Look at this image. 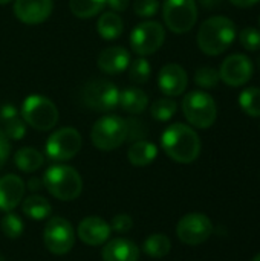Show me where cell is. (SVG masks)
Masks as SVG:
<instances>
[{
	"instance_id": "18",
	"label": "cell",
	"mask_w": 260,
	"mask_h": 261,
	"mask_svg": "<svg viewBox=\"0 0 260 261\" xmlns=\"http://www.w3.org/2000/svg\"><path fill=\"white\" fill-rule=\"evenodd\" d=\"M97 64H98L100 70H103L104 73L118 75L129 67L130 54L127 52V49H124L121 46L106 47L100 52Z\"/></svg>"
},
{
	"instance_id": "40",
	"label": "cell",
	"mask_w": 260,
	"mask_h": 261,
	"mask_svg": "<svg viewBox=\"0 0 260 261\" xmlns=\"http://www.w3.org/2000/svg\"><path fill=\"white\" fill-rule=\"evenodd\" d=\"M234 6H239V8H251L254 5H257L260 0H230Z\"/></svg>"
},
{
	"instance_id": "29",
	"label": "cell",
	"mask_w": 260,
	"mask_h": 261,
	"mask_svg": "<svg viewBox=\"0 0 260 261\" xmlns=\"http://www.w3.org/2000/svg\"><path fill=\"white\" fill-rule=\"evenodd\" d=\"M150 75H152V66L144 57L136 58L135 61L129 64V78L132 83L144 84L149 81Z\"/></svg>"
},
{
	"instance_id": "43",
	"label": "cell",
	"mask_w": 260,
	"mask_h": 261,
	"mask_svg": "<svg viewBox=\"0 0 260 261\" xmlns=\"http://www.w3.org/2000/svg\"><path fill=\"white\" fill-rule=\"evenodd\" d=\"M9 2H12V0H0V5H6V3H9Z\"/></svg>"
},
{
	"instance_id": "6",
	"label": "cell",
	"mask_w": 260,
	"mask_h": 261,
	"mask_svg": "<svg viewBox=\"0 0 260 261\" xmlns=\"http://www.w3.org/2000/svg\"><path fill=\"white\" fill-rule=\"evenodd\" d=\"M182 113L185 119L196 128H208L218 118V107L211 95L195 90L182 99Z\"/></svg>"
},
{
	"instance_id": "15",
	"label": "cell",
	"mask_w": 260,
	"mask_h": 261,
	"mask_svg": "<svg viewBox=\"0 0 260 261\" xmlns=\"http://www.w3.org/2000/svg\"><path fill=\"white\" fill-rule=\"evenodd\" d=\"M52 0H15L14 15L25 24H40L52 14Z\"/></svg>"
},
{
	"instance_id": "27",
	"label": "cell",
	"mask_w": 260,
	"mask_h": 261,
	"mask_svg": "<svg viewBox=\"0 0 260 261\" xmlns=\"http://www.w3.org/2000/svg\"><path fill=\"white\" fill-rule=\"evenodd\" d=\"M239 106L242 110L253 116L259 118L260 116V89L259 87H247L241 92L239 95Z\"/></svg>"
},
{
	"instance_id": "44",
	"label": "cell",
	"mask_w": 260,
	"mask_h": 261,
	"mask_svg": "<svg viewBox=\"0 0 260 261\" xmlns=\"http://www.w3.org/2000/svg\"><path fill=\"white\" fill-rule=\"evenodd\" d=\"M251 261H260V254L259 255H256V257H254V258H253Z\"/></svg>"
},
{
	"instance_id": "25",
	"label": "cell",
	"mask_w": 260,
	"mask_h": 261,
	"mask_svg": "<svg viewBox=\"0 0 260 261\" xmlns=\"http://www.w3.org/2000/svg\"><path fill=\"white\" fill-rule=\"evenodd\" d=\"M170 249H172V242L164 234H153L147 237L143 245V251L153 258H162L169 255Z\"/></svg>"
},
{
	"instance_id": "28",
	"label": "cell",
	"mask_w": 260,
	"mask_h": 261,
	"mask_svg": "<svg viewBox=\"0 0 260 261\" xmlns=\"http://www.w3.org/2000/svg\"><path fill=\"white\" fill-rule=\"evenodd\" d=\"M178 110V104L175 99H172L170 96L167 98H161V99H156L152 106H150V115L153 119L159 121V122H166V121H170L175 113Z\"/></svg>"
},
{
	"instance_id": "17",
	"label": "cell",
	"mask_w": 260,
	"mask_h": 261,
	"mask_svg": "<svg viewBox=\"0 0 260 261\" xmlns=\"http://www.w3.org/2000/svg\"><path fill=\"white\" fill-rule=\"evenodd\" d=\"M25 182L15 174H6L0 179V211L9 213L25 197Z\"/></svg>"
},
{
	"instance_id": "10",
	"label": "cell",
	"mask_w": 260,
	"mask_h": 261,
	"mask_svg": "<svg viewBox=\"0 0 260 261\" xmlns=\"http://www.w3.org/2000/svg\"><path fill=\"white\" fill-rule=\"evenodd\" d=\"M166 40V29L158 21H141L130 34V46L139 57H147L161 49Z\"/></svg>"
},
{
	"instance_id": "21",
	"label": "cell",
	"mask_w": 260,
	"mask_h": 261,
	"mask_svg": "<svg viewBox=\"0 0 260 261\" xmlns=\"http://www.w3.org/2000/svg\"><path fill=\"white\" fill-rule=\"evenodd\" d=\"M156 156H158L156 145L146 139L135 141L127 151L129 162L135 167H147L156 159Z\"/></svg>"
},
{
	"instance_id": "38",
	"label": "cell",
	"mask_w": 260,
	"mask_h": 261,
	"mask_svg": "<svg viewBox=\"0 0 260 261\" xmlns=\"http://www.w3.org/2000/svg\"><path fill=\"white\" fill-rule=\"evenodd\" d=\"M18 116V110L15 109V106L12 104H3L0 107V121H6V119H11V118H15Z\"/></svg>"
},
{
	"instance_id": "36",
	"label": "cell",
	"mask_w": 260,
	"mask_h": 261,
	"mask_svg": "<svg viewBox=\"0 0 260 261\" xmlns=\"http://www.w3.org/2000/svg\"><path fill=\"white\" fill-rule=\"evenodd\" d=\"M109 225H110V228L113 231H116L120 234H124V232H129L132 229L133 220H132V217L129 214H116Z\"/></svg>"
},
{
	"instance_id": "7",
	"label": "cell",
	"mask_w": 260,
	"mask_h": 261,
	"mask_svg": "<svg viewBox=\"0 0 260 261\" xmlns=\"http://www.w3.org/2000/svg\"><path fill=\"white\" fill-rule=\"evenodd\" d=\"M81 101L84 106L95 112H110L118 107L120 90L107 80H90L81 89Z\"/></svg>"
},
{
	"instance_id": "26",
	"label": "cell",
	"mask_w": 260,
	"mask_h": 261,
	"mask_svg": "<svg viewBox=\"0 0 260 261\" xmlns=\"http://www.w3.org/2000/svg\"><path fill=\"white\" fill-rule=\"evenodd\" d=\"M106 6V0H69L70 12L78 18H92Z\"/></svg>"
},
{
	"instance_id": "33",
	"label": "cell",
	"mask_w": 260,
	"mask_h": 261,
	"mask_svg": "<svg viewBox=\"0 0 260 261\" xmlns=\"http://www.w3.org/2000/svg\"><path fill=\"white\" fill-rule=\"evenodd\" d=\"M239 40H241V44L244 46V49H247L250 52L260 49V31L253 26L244 28L239 34Z\"/></svg>"
},
{
	"instance_id": "47",
	"label": "cell",
	"mask_w": 260,
	"mask_h": 261,
	"mask_svg": "<svg viewBox=\"0 0 260 261\" xmlns=\"http://www.w3.org/2000/svg\"><path fill=\"white\" fill-rule=\"evenodd\" d=\"M259 23H260V17H259Z\"/></svg>"
},
{
	"instance_id": "3",
	"label": "cell",
	"mask_w": 260,
	"mask_h": 261,
	"mask_svg": "<svg viewBox=\"0 0 260 261\" xmlns=\"http://www.w3.org/2000/svg\"><path fill=\"white\" fill-rule=\"evenodd\" d=\"M43 187L55 199L63 202H70L81 194L83 179L74 167L54 164L44 171Z\"/></svg>"
},
{
	"instance_id": "12",
	"label": "cell",
	"mask_w": 260,
	"mask_h": 261,
	"mask_svg": "<svg viewBox=\"0 0 260 261\" xmlns=\"http://www.w3.org/2000/svg\"><path fill=\"white\" fill-rule=\"evenodd\" d=\"M211 234H213V223L202 213H190L184 216L176 226L178 239L190 246H196L207 242Z\"/></svg>"
},
{
	"instance_id": "31",
	"label": "cell",
	"mask_w": 260,
	"mask_h": 261,
	"mask_svg": "<svg viewBox=\"0 0 260 261\" xmlns=\"http://www.w3.org/2000/svg\"><path fill=\"white\" fill-rule=\"evenodd\" d=\"M219 70L213 67H199L195 73V83L202 89H213L219 83Z\"/></svg>"
},
{
	"instance_id": "14",
	"label": "cell",
	"mask_w": 260,
	"mask_h": 261,
	"mask_svg": "<svg viewBox=\"0 0 260 261\" xmlns=\"http://www.w3.org/2000/svg\"><path fill=\"white\" fill-rule=\"evenodd\" d=\"M188 84L187 72L182 66L176 63H169L161 67L158 73V87L166 96H179L184 93Z\"/></svg>"
},
{
	"instance_id": "16",
	"label": "cell",
	"mask_w": 260,
	"mask_h": 261,
	"mask_svg": "<svg viewBox=\"0 0 260 261\" xmlns=\"http://www.w3.org/2000/svg\"><path fill=\"white\" fill-rule=\"evenodd\" d=\"M112 228L110 225L97 216H89L86 219H83L77 228V234L78 239L89 246H100L104 245L109 237H110Z\"/></svg>"
},
{
	"instance_id": "8",
	"label": "cell",
	"mask_w": 260,
	"mask_h": 261,
	"mask_svg": "<svg viewBox=\"0 0 260 261\" xmlns=\"http://www.w3.org/2000/svg\"><path fill=\"white\" fill-rule=\"evenodd\" d=\"M162 18L167 28L175 34H185L193 29L198 20V6L195 0H166L162 5Z\"/></svg>"
},
{
	"instance_id": "39",
	"label": "cell",
	"mask_w": 260,
	"mask_h": 261,
	"mask_svg": "<svg viewBox=\"0 0 260 261\" xmlns=\"http://www.w3.org/2000/svg\"><path fill=\"white\" fill-rule=\"evenodd\" d=\"M106 5L110 8V11H113V12H121V11L127 9L129 0H106Z\"/></svg>"
},
{
	"instance_id": "24",
	"label": "cell",
	"mask_w": 260,
	"mask_h": 261,
	"mask_svg": "<svg viewBox=\"0 0 260 261\" xmlns=\"http://www.w3.org/2000/svg\"><path fill=\"white\" fill-rule=\"evenodd\" d=\"M21 210L23 214H26L29 219L32 220H43L48 219L52 213V206L48 202L46 197L38 196V194H32L26 199L21 200Z\"/></svg>"
},
{
	"instance_id": "22",
	"label": "cell",
	"mask_w": 260,
	"mask_h": 261,
	"mask_svg": "<svg viewBox=\"0 0 260 261\" xmlns=\"http://www.w3.org/2000/svg\"><path fill=\"white\" fill-rule=\"evenodd\" d=\"M97 31L104 40H116L124 31L123 18L113 11L103 12L97 21Z\"/></svg>"
},
{
	"instance_id": "2",
	"label": "cell",
	"mask_w": 260,
	"mask_h": 261,
	"mask_svg": "<svg viewBox=\"0 0 260 261\" xmlns=\"http://www.w3.org/2000/svg\"><path fill=\"white\" fill-rule=\"evenodd\" d=\"M236 38V24L233 20L224 15H215L207 18L198 31V46L199 49L210 55L216 57L224 54Z\"/></svg>"
},
{
	"instance_id": "19",
	"label": "cell",
	"mask_w": 260,
	"mask_h": 261,
	"mask_svg": "<svg viewBox=\"0 0 260 261\" xmlns=\"http://www.w3.org/2000/svg\"><path fill=\"white\" fill-rule=\"evenodd\" d=\"M101 258L103 261H138L139 249L132 240L118 237L106 242Z\"/></svg>"
},
{
	"instance_id": "37",
	"label": "cell",
	"mask_w": 260,
	"mask_h": 261,
	"mask_svg": "<svg viewBox=\"0 0 260 261\" xmlns=\"http://www.w3.org/2000/svg\"><path fill=\"white\" fill-rule=\"evenodd\" d=\"M9 153H11V144H9V139L5 136V133L0 130V168L6 164L8 158H9Z\"/></svg>"
},
{
	"instance_id": "4",
	"label": "cell",
	"mask_w": 260,
	"mask_h": 261,
	"mask_svg": "<svg viewBox=\"0 0 260 261\" xmlns=\"http://www.w3.org/2000/svg\"><path fill=\"white\" fill-rule=\"evenodd\" d=\"M21 119L38 132H48L58 122L57 106L43 95H29L21 104Z\"/></svg>"
},
{
	"instance_id": "45",
	"label": "cell",
	"mask_w": 260,
	"mask_h": 261,
	"mask_svg": "<svg viewBox=\"0 0 260 261\" xmlns=\"http://www.w3.org/2000/svg\"><path fill=\"white\" fill-rule=\"evenodd\" d=\"M0 261H5V258H3V257H2V255H0Z\"/></svg>"
},
{
	"instance_id": "20",
	"label": "cell",
	"mask_w": 260,
	"mask_h": 261,
	"mask_svg": "<svg viewBox=\"0 0 260 261\" xmlns=\"http://www.w3.org/2000/svg\"><path fill=\"white\" fill-rule=\"evenodd\" d=\"M118 106H121V109L130 115H139L147 109L149 96L139 87H127L120 92Z\"/></svg>"
},
{
	"instance_id": "23",
	"label": "cell",
	"mask_w": 260,
	"mask_h": 261,
	"mask_svg": "<svg viewBox=\"0 0 260 261\" xmlns=\"http://www.w3.org/2000/svg\"><path fill=\"white\" fill-rule=\"evenodd\" d=\"M14 164L23 173H34L44 164V156L32 147H23L15 151Z\"/></svg>"
},
{
	"instance_id": "41",
	"label": "cell",
	"mask_w": 260,
	"mask_h": 261,
	"mask_svg": "<svg viewBox=\"0 0 260 261\" xmlns=\"http://www.w3.org/2000/svg\"><path fill=\"white\" fill-rule=\"evenodd\" d=\"M199 3L207 9H215L222 3V0H199Z\"/></svg>"
},
{
	"instance_id": "35",
	"label": "cell",
	"mask_w": 260,
	"mask_h": 261,
	"mask_svg": "<svg viewBox=\"0 0 260 261\" xmlns=\"http://www.w3.org/2000/svg\"><path fill=\"white\" fill-rule=\"evenodd\" d=\"M126 122H127V139L129 141H141L147 136V127H146L144 121L130 118Z\"/></svg>"
},
{
	"instance_id": "1",
	"label": "cell",
	"mask_w": 260,
	"mask_h": 261,
	"mask_svg": "<svg viewBox=\"0 0 260 261\" xmlns=\"http://www.w3.org/2000/svg\"><path fill=\"white\" fill-rule=\"evenodd\" d=\"M164 153L178 164H192L201 154V139L198 133L181 122L169 125L161 136Z\"/></svg>"
},
{
	"instance_id": "13",
	"label": "cell",
	"mask_w": 260,
	"mask_h": 261,
	"mask_svg": "<svg viewBox=\"0 0 260 261\" xmlns=\"http://www.w3.org/2000/svg\"><path fill=\"white\" fill-rule=\"evenodd\" d=\"M253 61L244 54H233L227 57L219 69V78L230 87H241L253 76Z\"/></svg>"
},
{
	"instance_id": "5",
	"label": "cell",
	"mask_w": 260,
	"mask_h": 261,
	"mask_svg": "<svg viewBox=\"0 0 260 261\" xmlns=\"http://www.w3.org/2000/svg\"><path fill=\"white\" fill-rule=\"evenodd\" d=\"M90 139L95 148L103 151H112L121 147L127 141V122L116 115H107L100 118L90 132Z\"/></svg>"
},
{
	"instance_id": "30",
	"label": "cell",
	"mask_w": 260,
	"mask_h": 261,
	"mask_svg": "<svg viewBox=\"0 0 260 261\" xmlns=\"http://www.w3.org/2000/svg\"><path fill=\"white\" fill-rule=\"evenodd\" d=\"M0 229L5 234V237H8L11 240H15L23 234V222L17 214H12L9 211L0 220Z\"/></svg>"
},
{
	"instance_id": "32",
	"label": "cell",
	"mask_w": 260,
	"mask_h": 261,
	"mask_svg": "<svg viewBox=\"0 0 260 261\" xmlns=\"http://www.w3.org/2000/svg\"><path fill=\"white\" fill-rule=\"evenodd\" d=\"M5 136L11 141H20L25 133H26V122L20 118V116H15V118H11V119H6L3 121V130Z\"/></svg>"
},
{
	"instance_id": "46",
	"label": "cell",
	"mask_w": 260,
	"mask_h": 261,
	"mask_svg": "<svg viewBox=\"0 0 260 261\" xmlns=\"http://www.w3.org/2000/svg\"><path fill=\"white\" fill-rule=\"evenodd\" d=\"M259 66H260V58H259Z\"/></svg>"
},
{
	"instance_id": "42",
	"label": "cell",
	"mask_w": 260,
	"mask_h": 261,
	"mask_svg": "<svg viewBox=\"0 0 260 261\" xmlns=\"http://www.w3.org/2000/svg\"><path fill=\"white\" fill-rule=\"evenodd\" d=\"M43 187V180L40 182L38 179H31L29 182H28V188H29V191H38L40 188Z\"/></svg>"
},
{
	"instance_id": "9",
	"label": "cell",
	"mask_w": 260,
	"mask_h": 261,
	"mask_svg": "<svg viewBox=\"0 0 260 261\" xmlns=\"http://www.w3.org/2000/svg\"><path fill=\"white\" fill-rule=\"evenodd\" d=\"M43 242L51 254L66 255L75 245L74 226L63 217H51L43 231Z\"/></svg>"
},
{
	"instance_id": "34",
	"label": "cell",
	"mask_w": 260,
	"mask_h": 261,
	"mask_svg": "<svg viewBox=\"0 0 260 261\" xmlns=\"http://www.w3.org/2000/svg\"><path fill=\"white\" fill-rule=\"evenodd\" d=\"M158 9H159L158 0H135V3H133L135 14L143 18H150V17L156 15Z\"/></svg>"
},
{
	"instance_id": "11",
	"label": "cell",
	"mask_w": 260,
	"mask_h": 261,
	"mask_svg": "<svg viewBox=\"0 0 260 261\" xmlns=\"http://www.w3.org/2000/svg\"><path fill=\"white\" fill-rule=\"evenodd\" d=\"M83 139L78 130L72 127H63L54 132L46 141V154L55 162H64L78 154Z\"/></svg>"
}]
</instances>
